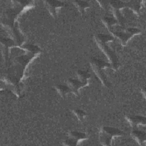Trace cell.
Wrapping results in <instances>:
<instances>
[{
	"instance_id": "8",
	"label": "cell",
	"mask_w": 146,
	"mask_h": 146,
	"mask_svg": "<svg viewBox=\"0 0 146 146\" xmlns=\"http://www.w3.org/2000/svg\"><path fill=\"white\" fill-rule=\"evenodd\" d=\"M131 135L132 137L140 145L145 146L146 144V133L138 130H134L131 132Z\"/></svg>"
},
{
	"instance_id": "11",
	"label": "cell",
	"mask_w": 146,
	"mask_h": 146,
	"mask_svg": "<svg viewBox=\"0 0 146 146\" xmlns=\"http://www.w3.org/2000/svg\"><path fill=\"white\" fill-rule=\"evenodd\" d=\"M74 3L77 7L79 11L82 14L84 13L86 9L89 7V5L88 4V3L84 1H75L74 2Z\"/></svg>"
},
{
	"instance_id": "12",
	"label": "cell",
	"mask_w": 146,
	"mask_h": 146,
	"mask_svg": "<svg viewBox=\"0 0 146 146\" xmlns=\"http://www.w3.org/2000/svg\"><path fill=\"white\" fill-rule=\"evenodd\" d=\"M72 112L76 116L78 120L80 121H82L86 116V113L82 110H73Z\"/></svg>"
},
{
	"instance_id": "1",
	"label": "cell",
	"mask_w": 146,
	"mask_h": 146,
	"mask_svg": "<svg viewBox=\"0 0 146 146\" xmlns=\"http://www.w3.org/2000/svg\"><path fill=\"white\" fill-rule=\"evenodd\" d=\"M104 24L111 33L113 36L117 37L123 46H125L128 41L134 35L141 34V31L136 28H123L114 19L108 18Z\"/></svg>"
},
{
	"instance_id": "10",
	"label": "cell",
	"mask_w": 146,
	"mask_h": 146,
	"mask_svg": "<svg viewBox=\"0 0 146 146\" xmlns=\"http://www.w3.org/2000/svg\"><path fill=\"white\" fill-rule=\"evenodd\" d=\"M55 88L62 97H64L70 92H71V91L68 86L67 87V86H62V85H58V86H55Z\"/></svg>"
},
{
	"instance_id": "6",
	"label": "cell",
	"mask_w": 146,
	"mask_h": 146,
	"mask_svg": "<svg viewBox=\"0 0 146 146\" xmlns=\"http://www.w3.org/2000/svg\"><path fill=\"white\" fill-rule=\"evenodd\" d=\"M87 139L88 136L85 133L72 131L68 133V138L63 142L62 144L67 146H76L82 141Z\"/></svg>"
},
{
	"instance_id": "2",
	"label": "cell",
	"mask_w": 146,
	"mask_h": 146,
	"mask_svg": "<svg viewBox=\"0 0 146 146\" xmlns=\"http://www.w3.org/2000/svg\"><path fill=\"white\" fill-rule=\"evenodd\" d=\"M95 42L100 49L106 55L110 61L112 69L117 70L119 67V62L113 50L108 45L109 42L114 40L113 36L107 34H98L94 36Z\"/></svg>"
},
{
	"instance_id": "5",
	"label": "cell",
	"mask_w": 146,
	"mask_h": 146,
	"mask_svg": "<svg viewBox=\"0 0 146 146\" xmlns=\"http://www.w3.org/2000/svg\"><path fill=\"white\" fill-rule=\"evenodd\" d=\"M78 79H69L67 80V85L71 92L75 95H78V91L82 87L87 86L89 84L90 75L86 72L80 70L77 72Z\"/></svg>"
},
{
	"instance_id": "4",
	"label": "cell",
	"mask_w": 146,
	"mask_h": 146,
	"mask_svg": "<svg viewBox=\"0 0 146 146\" xmlns=\"http://www.w3.org/2000/svg\"><path fill=\"white\" fill-rule=\"evenodd\" d=\"M91 66L94 72L101 81L102 84L106 87L110 86V82L108 81L107 75L104 72L105 68H112L110 63L98 59H94L91 62Z\"/></svg>"
},
{
	"instance_id": "3",
	"label": "cell",
	"mask_w": 146,
	"mask_h": 146,
	"mask_svg": "<svg viewBox=\"0 0 146 146\" xmlns=\"http://www.w3.org/2000/svg\"><path fill=\"white\" fill-rule=\"evenodd\" d=\"M123 135L124 132L118 128L106 126L102 127L99 131V142L102 145H112L113 139Z\"/></svg>"
},
{
	"instance_id": "9",
	"label": "cell",
	"mask_w": 146,
	"mask_h": 146,
	"mask_svg": "<svg viewBox=\"0 0 146 146\" xmlns=\"http://www.w3.org/2000/svg\"><path fill=\"white\" fill-rule=\"evenodd\" d=\"M46 6L50 13L53 17H56L59 9H60L63 4L58 1H46Z\"/></svg>"
},
{
	"instance_id": "7",
	"label": "cell",
	"mask_w": 146,
	"mask_h": 146,
	"mask_svg": "<svg viewBox=\"0 0 146 146\" xmlns=\"http://www.w3.org/2000/svg\"><path fill=\"white\" fill-rule=\"evenodd\" d=\"M125 119L133 128H137L140 125L143 126H145V117L144 116H125Z\"/></svg>"
}]
</instances>
